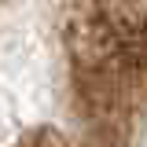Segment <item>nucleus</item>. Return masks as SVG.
I'll return each mask as SVG.
<instances>
[{
    "mask_svg": "<svg viewBox=\"0 0 147 147\" xmlns=\"http://www.w3.org/2000/svg\"><path fill=\"white\" fill-rule=\"evenodd\" d=\"M96 15L147 66V0H96Z\"/></svg>",
    "mask_w": 147,
    "mask_h": 147,
    "instance_id": "1",
    "label": "nucleus"
}]
</instances>
